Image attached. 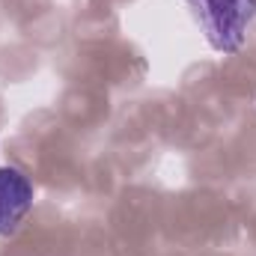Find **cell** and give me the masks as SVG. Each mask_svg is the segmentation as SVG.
Here are the masks:
<instances>
[{"label":"cell","instance_id":"1","mask_svg":"<svg viewBox=\"0 0 256 256\" xmlns=\"http://www.w3.org/2000/svg\"><path fill=\"white\" fill-rule=\"evenodd\" d=\"M200 24L206 42L220 54H236L244 45L256 18V0H182Z\"/></svg>","mask_w":256,"mask_h":256},{"label":"cell","instance_id":"2","mask_svg":"<svg viewBox=\"0 0 256 256\" xmlns=\"http://www.w3.org/2000/svg\"><path fill=\"white\" fill-rule=\"evenodd\" d=\"M33 208V185L21 170L0 167V236L18 230V224Z\"/></svg>","mask_w":256,"mask_h":256}]
</instances>
